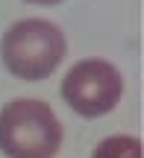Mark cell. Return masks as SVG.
<instances>
[{
    "label": "cell",
    "mask_w": 144,
    "mask_h": 158,
    "mask_svg": "<svg viewBox=\"0 0 144 158\" xmlns=\"http://www.w3.org/2000/svg\"><path fill=\"white\" fill-rule=\"evenodd\" d=\"M65 53H68L65 32L44 18H24L12 23L0 41V56L6 70L27 82L47 79L62 64Z\"/></svg>",
    "instance_id": "1"
},
{
    "label": "cell",
    "mask_w": 144,
    "mask_h": 158,
    "mask_svg": "<svg viewBox=\"0 0 144 158\" xmlns=\"http://www.w3.org/2000/svg\"><path fill=\"white\" fill-rule=\"evenodd\" d=\"M24 3H38V6H56V3H62V0H24Z\"/></svg>",
    "instance_id": "5"
},
{
    "label": "cell",
    "mask_w": 144,
    "mask_h": 158,
    "mask_svg": "<svg viewBox=\"0 0 144 158\" xmlns=\"http://www.w3.org/2000/svg\"><path fill=\"white\" fill-rule=\"evenodd\" d=\"M124 94L121 70L106 59H82L62 79V100L82 117H100L118 106Z\"/></svg>",
    "instance_id": "3"
},
{
    "label": "cell",
    "mask_w": 144,
    "mask_h": 158,
    "mask_svg": "<svg viewBox=\"0 0 144 158\" xmlns=\"http://www.w3.org/2000/svg\"><path fill=\"white\" fill-rule=\"evenodd\" d=\"M91 158H141V141L133 135H112L97 143Z\"/></svg>",
    "instance_id": "4"
},
{
    "label": "cell",
    "mask_w": 144,
    "mask_h": 158,
    "mask_svg": "<svg viewBox=\"0 0 144 158\" xmlns=\"http://www.w3.org/2000/svg\"><path fill=\"white\" fill-rule=\"evenodd\" d=\"M62 147V123L44 100H12L0 111V152L6 158H53Z\"/></svg>",
    "instance_id": "2"
}]
</instances>
